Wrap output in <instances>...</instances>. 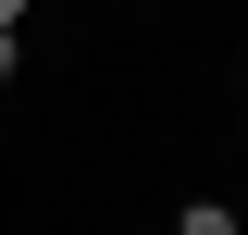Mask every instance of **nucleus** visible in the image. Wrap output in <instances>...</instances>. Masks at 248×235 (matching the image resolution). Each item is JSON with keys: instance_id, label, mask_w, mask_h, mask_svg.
Segmentation results:
<instances>
[{"instance_id": "obj_1", "label": "nucleus", "mask_w": 248, "mask_h": 235, "mask_svg": "<svg viewBox=\"0 0 248 235\" xmlns=\"http://www.w3.org/2000/svg\"><path fill=\"white\" fill-rule=\"evenodd\" d=\"M174 235H236V210H223V198H186V210H174Z\"/></svg>"}, {"instance_id": "obj_2", "label": "nucleus", "mask_w": 248, "mask_h": 235, "mask_svg": "<svg viewBox=\"0 0 248 235\" xmlns=\"http://www.w3.org/2000/svg\"><path fill=\"white\" fill-rule=\"evenodd\" d=\"M13 74H25V50H13V25H0V87H13Z\"/></svg>"}, {"instance_id": "obj_3", "label": "nucleus", "mask_w": 248, "mask_h": 235, "mask_svg": "<svg viewBox=\"0 0 248 235\" xmlns=\"http://www.w3.org/2000/svg\"><path fill=\"white\" fill-rule=\"evenodd\" d=\"M13 13H25V0H0V25H13Z\"/></svg>"}]
</instances>
